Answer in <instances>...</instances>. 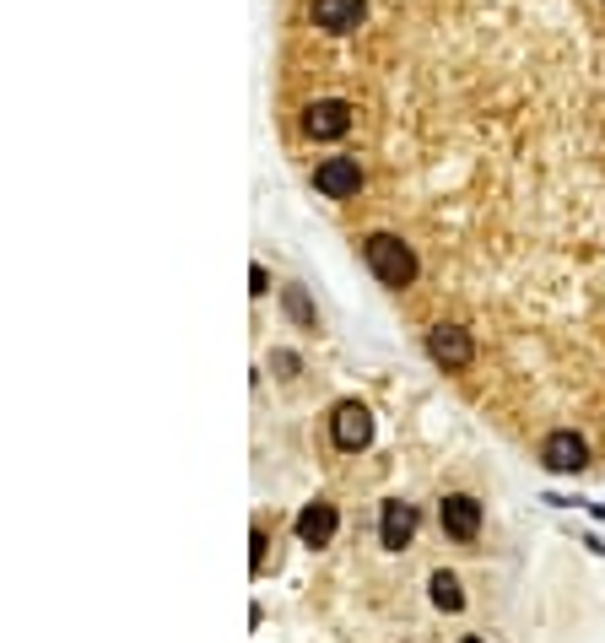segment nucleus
I'll return each instance as SVG.
<instances>
[{"label":"nucleus","instance_id":"7","mask_svg":"<svg viewBox=\"0 0 605 643\" xmlns=\"http://www.w3.org/2000/svg\"><path fill=\"white\" fill-rule=\"evenodd\" d=\"M411 535H416V508L389 498L384 514H379V541L389 546V552H400V546H411Z\"/></svg>","mask_w":605,"mask_h":643},{"label":"nucleus","instance_id":"9","mask_svg":"<svg viewBox=\"0 0 605 643\" xmlns=\"http://www.w3.org/2000/svg\"><path fill=\"white\" fill-rule=\"evenodd\" d=\"M427 589H433V606L438 611H465V589H460V579H454V573H433V579H427Z\"/></svg>","mask_w":605,"mask_h":643},{"label":"nucleus","instance_id":"13","mask_svg":"<svg viewBox=\"0 0 605 643\" xmlns=\"http://www.w3.org/2000/svg\"><path fill=\"white\" fill-rule=\"evenodd\" d=\"M271 363H276L281 373H298V357H292V352H276V357H271Z\"/></svg>","mask_w":605,"mask_h":643},{"label":"nucleus","instance_id":"3","mask_svg":"<svg viewBox=\"0 0 605 643\" xmlns=\"http://www.w3.org/2000/svg\"><path fill=\"white\" fill-rule=\"evenodd\" d=\"M427 357H433L443 373H460V368H470V357H476V341H470L465 325H433L427 330Z\"/></svg>","mask_w":605,"mask_h":643},{"label":"nucleus","instance_id":"15","mask_svg":"<svg viewBox=\"0 0 605 643\" xmlns=\"http://www.w3.org/2000/svg\"><path fill=\"white\" fill-rule=\"evenodd\" d=\"M600 519H605V503H600Z\"/></svg>","mask_w":605,"mask_h":643},{"label":"nucleus","instance_id":"5","mask_svg":"<svg viewBox=\"0 0 605 643\" xmlns=\"http://www.w3.org/2000/svg\"><path fill=\"white\" fill-rule=\"evenodd\" d=\"M541 465L557 471V476H578L589 465V444L573 433V427H557V433H546V444H541Z\"/></svg>","mask_w":605,"mask_h":643},{"label":"nucleus","instance_id":"1","mask_svg":"<svg viewBox=\"0 0 605 643\" xmlns=\"http://www.w3.org/2000/svg\"><path fill=\"white\" fill-rule=\"evenodd\" d=\"M276 60L298 141L422 222L605 238V0H276Z\"/></svg>","mask_w":605,"mask_h":643},{"label":"nucleus","instance_id":"12","mask_svg":"<svg viewBox=\"0 0 605 643\" xmlns=\"http://www.w3.org/2000/svg\"><path fill=\"white\" fill-rule=\"evenodd\" d=\"M249 281H254V292H271V276H265V265H254Z\"/></svg>","mask_w":605,"mask_h":643},{"label":"nucleus","instance_id":"6","mask_svg":"<svg viewBox=\"0 0 605 643\" xmlns=\"http://www.w3.org/2000/svg\"><path fill=\"white\" fill-rule=\"evenodd\" d=\"M438 525H443V535H454V541H476L481 535V503L470 498V492H449V498L438 503Z\"/></svg>","mask_w":605,"mask_h":643},{"label":"nucleus","instance_id":"14","mask_svg":"<svg viewBox=\"0 0 605 643\" xmlns=\"http://www.w3.org/2000/svg\"><path fill=\"white\" fill-rule=\"evenodd\" d=\"M460 643H487V638H460Z\"/></svg>","mask_w":605,"mask_h":643},{"label":"nucleus","instance_id":"8","mask_svg":"<svg viewBox=\"0 0 605 643\" xmlns=\"http://www.w3.org/2000/svg\"><path fill=\"white\" fill-rule=\"evenodd\" d=\"M335 525H341L335 503H308L303 514H298V541L303 546H330L335 541Z\"/></svg>","mask_w":605,"mask_h":643},{"label":"nucleus","instance_id":"2","mask_svg":"<svg viewBox=\"0 0 605 643\" xmlns=\"http://www.w3.org/2000/svg\"><path fill=\"white\" fill-rule=\"evenodd\" d=\"M362 260H368V271L379 276V287H389V292H406V287H416V276H422V254L395 233H362Z\"/></svg>","mask_w":605,"mask_h":643},{"label":"nucleus","instance_id":"11","mask_svg":"<svg viewBox=\"0 0 605 643\" xmlns=\"http://www.w3.org/2000/svg\"><path fill=\"white\" fill-rule=\"evenodd\" d=\"M249 546H254V552H249V568L260 573V568H265V530H260V525H254V535H249Z\"/></svg>","mask_w":605,"mask_h":643},{"label":"nucleus","instance_id":"10","mask_svg":"<svg viewBox=\"0 0 605 643\" xmlns=\"http://www.w3.org/2000/svg\"><path fill=\"white\" fill-rule=\"evenodd\" d=\"M281 308H287V319H292V325H303V330L319 325V314H314V303H308L303 287H287V292H281Z\"/></svg>","mask_w":605,"mask_h":643},{"label":"nucleus","instance_id":"4","mask_svg":"<svg viewBox=\"0 0 605 643\" xmlns=\"http://www.w3.org/2000/svg\"><path fill=\"white\" fill-rule=\"evenodd\" d=\"M330 438H335V449H346V454L368 449L373 444V411L362 406V400H341L330 417Z\"/></svg>","mask_w":605,"mask_h":643}]
</instances>
